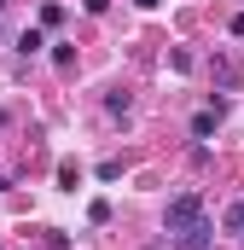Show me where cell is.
<instances>
[{
    "label": "cell",
    "mask_w": 244,
    "mask_h": 250,
    "mask_svg": "<svg viewBox=\"0 0 244 250\" xmlns=\"http://www.w3.org/2000/svg\"><path fill=\"white\" fill-rule=\"evenodd\" d=\"M59 23H64V6H59V0H53V6H41V29H59Z\"/></svg>",
    "instance_id": "obj_6"
},
{
    "label": "cell",
    "mask_w": 244,
    "mask_h": 250,
    "mask_svg": "<svg viewBox=\"0 0 244 250\" xmlns=\"http://www.w3.org/2000/svg\"><path fill=\"white\" fill-rule=\"evenodd\" d=\"M59 187H64V192L81 187V169H76V163H59Z\"/></svg>",
    "instance_id": "obj_5"
},
{
    "label": "cell",
    "mask_w": 244,
    "mask_h": 250,
    "mask_svg": "<svg viewBox=\"0 0 244 250\" xmlns=\"http://www.w3.org/2000/svg\"><path fill=\"white\" fill-rule=\"evenodd\" d=\"M134 6H145V12H151V6H157V0H134Z\"/></svg>",
    "instance_id": "obj_10"
},
{
    "label": "cell",
    "mask_w": 244,
    "mask_h": 250,
    "mask_svg": "<svg viewBox=\"0 0 244 250\" xmlns=\"http://www.w3.org/2000/svg\"><path fill=\"white\" fill-rule=\"evenodd\" d=\"M198 221H203V198H198V192H181V198L169 204V215H163L169 233H186V227H198Z\"/></svg>",
    "instance_id": "obj_1"
},
{
    "label": "cell",
    "mask_w": 244,
    "mask_h": 250,
    "mask_svg": "<svg viewBox=\"0 0 244 250\" xmlns=\"http://www.w3.org/2000/svg\"><path fill=\"white\" fill-rule=\"evenodd\" d=\"M0 12H6V0H0Z\"/></svg>",
    "instance_id": "obj_12"
},
{
    "label": "cell",
    "mask_w": 244,
    "mask_h": 250,
    "mask_svg": "<svg viewBox=\"0 0 244 250\" xmlns=\"http://www.w3.org/2000/svg\"><path fill=\"white\" fill-rule=\"evenodd\" d=\"M209 221H198V227H186V233H175V250H209Z\"/></svg>",
    "instance_id": "obj_2"
},
{
    "label": "cell",
    "mask_w": 244,
    "mask_h": 250,
    "mask_svg": "<svg viewBox=\"0 0 244 250\" xmlns=\"http://www.w3.org/2000/svg\"><path fill=\"white\" fill-rule=\"evenodd\" d=\"M6 187H12V181H6V175H0V192H6Z\"/></svg>",
    "instance_id": "obj_11"
},
{
    "label": "cell",
    "mask_w": 244,
    "mask_h": 250,
    "mask_svg": "<svg viewBox=\"0 0 244 250\" xmlns=\"http://www.w3.org/2000/svg\"><path fill=\"white\" fill-rule=\"evenodd\" d=\"M41 47H47V35H41V29H23V35H18V53H23V59H29V53H41Z\"/></svg>",
    "instance_id": "obj_4"
},
{
    "label": "cell",
    "mask_w": 244,
    "mask_h": 250,
    "mask_svg": "<svg viewBox=\"0 0 244 250\" xmlns=\"http://www.w3.org/2000/svg\"><path fill=\"white\" fill-rule=\"evenodd\" d=\"M215 128H221V99H215L209 111H198V117H192V140H209Z\"/></svg>",
    "instance_id": "obj_3"
},
{
    "label": "cell",
    "mask_w": 244,
    "mask_h": 250,
    "mask_svg": "<svg viewBox=\"0 0 244 250\" xmlns=\"http://www.w3.org/2000/svg\"><path fill=\"white\" fill-rule=\"evenodd\" d=\"M227 29H233V35H239V41H244V12H239V18H233V23H227Z\"/></svg>",
    "instance_id": "obj_9"
},
{
    "label": "cell",
    "mask_w": 244,
    "mask_h": 250,
    "mask_svg": "<svg viewBox=\"0 0 244 250\" xmlns=\"http://www.w3.org/2000/svg\"><path fill=\"white\" fill-rule=\"evenodd\" d=\"M81 6H87V12H93V18H99V12H105V6H111V0H81Z\"/></svg>",
    "instance_id": "obj_8"
},
{
    "label": "cell",
    "mask_w": 244,
    "mask_h": 250,
    "mask_svg": "<svg viewBox=\"0 0 244 250\" xmlns=\"http://www.w3.org/2000/svg\"><path fill=\"white\" fill-rule=\"evenodd\" d=\"M227 233H244V198L233 204V209H227Z\"/></svg>",
    "instance_id": "obj_7"
}]
</instances>
